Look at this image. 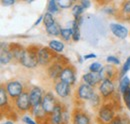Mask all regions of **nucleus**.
I'll use <instances>...</instances> for the list:
<instances>
[{"label": "nucleus", "mask_w": 130, "mask_h": 124, "mask_svg": "<svg viewBox=\"0 0 130 124\" xmlns=\"http://www.w3.org/2000/svg\"><path fill=\"white\" fill-rule=\"evenodd\" d=\"M41 46L36 45V44H31L28 47L25 48V51L19 60V63L24 66L25 68L32 69L39 65L38 61V52L40 50Z\"/></svg>", "instance_id": "nucleus-1"}, {"label": "nucleus", "mask_w": 130, "mask_h": 124, "mask_svg": "<svg viewBox=\"0 0 130 124\" xmlns=\"http://www.w3.org/2000/svg\"><path fill=\"white\" fill-rule=\"evenodd\" d=\"M69 122V113L67 107L63 103H57L53 113L46 118L44 124H68Z\"/></svg>", "instance_id": "nucleus-2"}, {"label": "nucleus", "mask_w": 130, "mask_h": 124, "mask_svg": "<svg viewBox=\"0 0 130 124\" xmlns=\"http://www.w3.org/2000/svg\"><path fill=\"white\" fill-rule=\"evenodd\" d=\"M13 107L19 113H26L31 111L32 104L29 97V90H25L15 100H13Z\"/></svg>", "instance_id": "nucleus-3"}, {"label": "nucleus", "mask_w": 130, "mask_h": 124, "mask_svg": "<svg viewBox=\"0 0 130 124\" xmlns=\"http://www.w3.org/2000/svg\"><path fill=\"white\" fill-rule=\"evenodd\" d=\"M58 56V53L54 52L53 50H51L48 46H41L39 52H38V61L39 65L41 66H47L48 67L50 64H52L53 62L56 60Z\"/></svg>", "instance_id": "nucleus-4"}, {"label": "nucleus", "mask_w": 130, "mask_h": 124, "mask_svg": "<svg viewBox=\"0 0 130 124\" xmlns=\"http://www.w3.org/2000/svg\"><path fill=\"white\" fill-rule=\"evenodd\" d=\"M98 90H99L100 96L102 97L103 101L110 100L114 96V94L117 92L114 81L113 80H109V79L103 80L100 83V85L98 86Z\"/></svg>", "instance_id": "nucleus-5"}, {"label": "nucleus", "mask_w": 130, "mask_h": 124, "mask_svg": "<svg viewBox=\"0 0 130 124\" xmlns=\"http://www.w3.org/2000/svg\"><path fill=\"white\" fill-rule=\"evenodd\" d=\"M72 124H91V116L89 113L79 106L74 107L71 112Z\"/></svg>", "instance_id": "nucleus-6"}, {"label": "nucleus", "mask_w": 130, "mask_h": 124, "mask_svg": "<svg viewBox=\"0 0 130 124\" xmlns=\"http://www.w3.org/2000/svg\"><path fill=\"white\" fill-rule=\"evenodd\" d=\"M5 88H6V91L9 95V98L12 101L15 100L18 96H20L26 90L24 85L18 80H10V81L6 82L5 83Z\"/></svg>", "instance_id": "nucleus-7"}, {"label": "nucleus", "mask_w": 130, "mask_h": 124, "mask_svg": "<svg viewBox=\"0 0 130 124\" xmlns=\"http://www.w3.org/2000/svg\"><path fill=\"white\" fill-rule=\"evenodd\" d=\"M95 93L94 91V88L85 84V83H80L79 86L77 87L76 89V92H75V99L78 100V101H89L91 99V97L93 96V94Z\"/></svg>", "instance_id": "nucleus-8"}, {"label": "nucleus", "mask_w": 130, "mask_h": 124, "mask_svg": "<svg viewBox=\"0 0 130 124\" xmlns=\"http://www.w3.org/2000/svg\"><path fill=\"white\" fill-rule=\"evenodd\" d=\"M58 103V100L55 98V96L53 95L52 92H45L44 93V96H43V99H42V102H41V106L44 110V112L47 114V115H51L54 111V109L56 107Z\"/></svg>", "instance_id": "nucleus-9"}, {"label": "nucleus", "mask_w": 130, "mask_h": 124, "mask_svg": "<svg viewBox=\"0 0 130 124\" xmlns=\"http://www.w3.org/2000/svg\"><path fill=\"white\" fill-rule=\"evenodd\" d=\"M59 80L65 82L69 85H73L76 82V69L74 67V65L69 64L67 66H65L62 70V73L59 77Z\"/></svg>", "instance_id": "nucleus-10"}, {"label": "nucleus", "mask_w": 130, "mask_h": 124, "mask_svg": "<svg viewBox=\"0 0 130 124\" xmlns=\"http://www.w3.org/2000/svg\"><path fill=\"white\" fill-rule=\"evenodd\" d=\"M119 72H120V70H118L114 65L107 64V65L103 66V68L101 69V71L99 73L102 77V80L109 79V80L115 81L116 79L119 80Z\"/></svg>", "instance_id": "nucleus-11"}, {"label": "nucleus", "mask_w": 130, "mask_h": 124, "mask_svg": "<svg viewBox=\"0 0 130 124\" xmlns=\"http://www.w3.org/2000/svg\"><path fill=\"white\" fill-rule=\"evenodd\" d=\"M82 81L83 83L95 88L100 85V83L103 81L100 73H94V72H87L82 75Z\"/></svg>", "instance_id": "nucleus-12"}, {"label": "nucleus", "mask_w": 130, "mask_h": 124, "mask_svg": "<svg viewBox=\"0 0 130 124\" xmlns=\"http://www.w3.org/2000/svg\"><path fill=\"white\" fill-rule=\"evenodd\" d=\"M43 96H44V93H43L42 89L39 86H32L30 88V90H29V97H30V101H31L32 107L41 105Z\"/></svg>", "instance_id": "nucleus-13"}, {"label": "nucleus", "mask_w": 130, "mask_h": 124, "mask_svg": "<svg viewBox=\"0 0 130 124\" xmlns=\"http://www.w3.org/2000/svg\"><path fill=\"white\" fill-rule=\"evenodd\" d=\"M54 91L60 98H67L71 94V85L58 80L54 84Z\"/></svg>", "instance_id": "nucleus-14"}, {"label": "nucleus", "mask_w": 130, "mask_h": 124, "mask_svg": "<svg viewBox=\"0 0 130 124\" xmlns=\"http://www.w3.org/2000/svg\"><path fill=\"white\" fill-rule=\"evenodd\" d=\"M63 66L57 61H54L52 64H50L48 67H47V75L49 76L50 79H52L53 81H58L59 77L62 73V70H63Z\"/></svg>", "instance_id": "nucleus-15"}, {"label": "nucleus", "mask_w": 130, "mask_h": 124, "mask_svg": "<svg viewBox=\"0 0 130 124\" xmlns=\"http://www.w3.org/2000/svg\"><path fill=\"white\" fill-rule=\"evenodd\" d=\"M109 28L114 36L119 39H125L128 36L127 27H125L124 25H122L120 23H110Z\"/></svg>", "instance_id": "nucleus-16"}, {"label": "nucleus", "mask_w": 130, "mask_h": 124, "mask_svg": "<svg viewBox=\"0 0 130 124\" xmlns=\"http://www.w3.org/2000/svg\"><path fill=\"white\" fill-rule=\"evenodd\" d=\"M116 17L121 21H130V0L123 1L121 3Z\"/></svg>", "instance_id": "nucleus-17"}, {"label": "nucleus", "mask_w": 130, "mask_h": 124, "mask_svg": "<svg viewBox=\"0 0 130 124\" xmlns=\"http://www.w3.org/2000/svg\"><path fill=\"white\" fill-rule=\"evenodd\" d=\"M9 43L1 42V48H0V62L2 65H6L13 60V56L8 48Z\"/></svg>", "instance_id": "nucleus-18"}, {"label": "nucleus", "mask_w": 130, "mask_h": 124, "mask_svg": "<svg viewBox=\"0 0 130 124\" xmlns=\"http://www.w3.org/2000/svg\"><path fill=\"white\" fill-rule=\"evenodd\" d=\"M8 48H9V51L11 52V54L13 56V59L19 62L24 51H25V48L23 47V45H21L17 42H11V43H9Z\"/></svg>", "instance_id": "nucleus-19"}, {"label": "nucleus", "mask_w": 130, "mask_h": 124, "mask_svg": "<svg viewBox=\"0 0 130 124\" xmlns=\"http://www.w3.org/2000/svg\"><path fill=\"white\" fill-rule=\"evenodd\" d=\"M0 107L1 110H4V108L9 107V95L6 91L5 85L1 84L0 86Z\"/></svg>", "instance_id": "nucleus-20"}, {"label": "nucleus", "mask_w": 130, "mask_h": 124, "mask_svg": "<svg viewBox=\"0 0 130 124\" xmlns=\"http://www.w3.org/2000/svg\"><path fill=\"white\" fill-rule=\"evenodd\" d=\"M71 29H72V32H73V35H72V41L74 42H77L80 40V26L79 24L77 23V21L74 19L71 23Z\"/></svg>", "instance_id": "nucleus-21"}, {"label": "nucleus", "mask_w": 130, "mask_h": 124, "mask_svg": "<svg viewBox=\"0 0 130 124\" xmlns=\"http://www.w3.org/2000/svg\"><path fill=\"white\" fill-rule=\"evenodd\" d=\"M48 47L56 53H62L64 50V43L58 40H51L48 43Z\"/></svg>", "instance_id": "nucleus-22"}, {"label": "nucleus", "mask_w": 130, "mask_h": 124, "mask_svg": "<svg viewBox=\"0 0 130 124\" xmlns=\"http://www.w3.org/2000/svg\"><path fill=\"white\" fill-rule=\"evenodd\" d=\"M128 88H130V78L128 76H124L121 79H119V84H118V91L120 94L124 93Z\"/></svg>", "instance_id": "nucleus-23"}, {"label": "nucleus", "mask_w": 130, "mask_h": 124, "mask_svg": "<svg viewBox=\"0 0 130 124\" xmlns=\"http://www.w3.org/2000/svg\"><path fill=\"white\" fill-rule=\"evenodd\" d=\"M61 29H62V27L60 26V24L58 22H55L52 26H50L49 28H46V32H47V34L50 35V36L57 37V36H60Z\"/></svg>", "instance_id": "nucleus-24"}, {"label": "nucleus", "mask_w": 130, "mask_h": 124, "mask_svg": "<svg viewBox=\"0 0 130 124\" xmlns=\"http://www.w3.org/2000/svg\"><path fill=\"white\" fill-rule=\"evenodd\" d=\"M89 102H90V105H91V107H93L94 109H99V107L102 105V103H103V99H102V97L98 94V93H94L93 94V96L91 97V99L89 100Z\"/></svg>", "instance_id": "nucleus-25"}, {"label": "nucleus", "mask_w": 130, "mask_h": 124, "mask_svg": "<svg viewBox=\"0 0 130 124\" xmlns=\"http://www.w3.org/2000/svg\"><path fill=\"white\" fill-rule=\"evenodd\" d=\"M84 11H85V9L79 4V2H76V3L74 4V6L72 7V10H71L72 15H73V17H74V19H77V18L81 17Z\"/></svg>", "instance_id": "nucleus-26"}, {"label": "nucleus", "mask_w": 130, "mask_h": 124, "mask_svg": "<svg viewBox=\"0 0 130 124\" xmlns=\"http://www.w3.org/2000/svg\"><path fill=\"white\" fill-rule=\"evenodd\" d=\"M59 10H60V7L58 6L56 0H49L47 2V12L48 13H51L53 15V14L57 13Z\"/></svg>", "instance_id": "nucleus-27"}, {"label": "nucleus", "mask_w": 130, "mask_h": 124, "mask_svg": "<svg viewBox=\"0 0 130 124\" xmlns=\"http://www.w3.org/2000/svg\"><path fill=\"white\" fill-rule=\"evenodd\" d=\"M55 19H54V16L52 15L51 13L46 12L44 15H43V25L45 28H49L50 26H52L54 23H55Z\"/></svg>", "instance_id": "nucleus-28"}, {"label": "nucleus", "mask_w": 130, "mask_h": 124, "mask_svg": "<svg viewBox=\"0 0 130 124\" xmlns=\"http://www.w3.org/2000/svg\"><path fill=\"white\" fill-rule=\"evenodd\" d=\"M72 35H73V32L71 27L70 28H62L61 29V33H60V37L64 40V41H70L72 40Z\"/></svg>", "instance_id": "nucleus-29"}, {"label": "nucleus", "mask_w": 130, "mask_h": 124, "mask_svg": "<svg viewBox=\"0 0 130 124\" xmlns=\"http://www.w3.org/2000/svg\"><path fill=\"white\" fill-rule=\"evenodd\" d=\"M76 2L72 0H57V4L60 7V9H67V8H72Z\"/></svg>", "instance_id": "nucleus-30"}, {"label": "nucleus", "mask_w": 130, "mask_h": 124, "mask_svg": "<svg viewBox=\"0 0 130 124\" xmlns=\"http://www.w3.org/2000/svg\"><path fill=\"white\" fill-rule=\"evenodd\" d=\"M130 70V56L127 57V59L125 60V63L123 64L120 72H119V79H121L122 77L126 76V73Z\"/></svg>", "instance_id": "nucleus-31"}, {"label": "nucleus", "mask_w": 130, "mask_h": 124, "mask_svg": "<svg viewBox=\"0 0 130 124\" xmlns=\"http://www.w3.org/2000/svg\"><path fill=\"white\" fill-rule=\"evenodd\" d=\"M121 96H122V99H123L125 107L130 111V88H128L124 93H122Z\"/></svg>", "instance_id": "nucleus-32"}, {"label": "nucleus", "mask_w": 130, "mask_h": 124, "mask_svg": "<svg viewBox=\"0 0 130 124\" xmlns=\"http://www.w3.org/2000/svg\"><path fill=\"white\" fill-rule=\"evenodd\" d=\"M102 68H103V66L100 62H93L89 65V71L94 72V73H99Z\"/></svg>", "instance_id": "nucleus-33"}, {"label": "nucleus", "mask_w": 130, "mask_h": 124, "mask_svg": "<svg viewBox=\"0 0 130 124\" xmlns=\"http://www.w3.org/2000/svg\"><path fill=\"white\" fill-rule=\"evenodd\" d=\"M55 61L59 62L63 67L69 65V64H71V63H70V60H69L65 55H61V54H58V56H57V58H56Z\"/></svg>", "instance_id": "nucleus-34"}, {"label": "nucleus", "mask_w": 130, "mask_h": 124, "mask_svg": "<svg viewBox=\"0 0 130 124\" xmlns=\"http://www.w3.org/2000/svg\"><path fill=\"white\" fill-rule=\"evenodd\" d=\"M106 62H107L108 64H111V65H119V64L121 63L120 59L117 58V57L114 56V55H109V56H107V57H106Z\"/></svg>", "instance_id": "nucleus-35"}, {"label": "nucleus", "mask_w": 130, "mask_h": 124, "mask_svg": "<svg viewBox=\"0 0 130 124\" xmlns=\"http://www.w3.org/2000/svg\"><path fill=\"white\" fill-rule=\"evenodd\" d=\"M21 120L25 124H38L35 121V119H32V118H31L30 116H28V115L22 116V117H21Z\"/></svg>", "instance_id": "nucleus-36"}, {"label": "nucleus", "mask_w": 130, "mask_h": 124, "mask_svg": "<svg viewBox=\"0 0 130 124\" xmlns=\"http://www.w3.org/2000/svg\"><path fill=\"white\" fill-rule=\"evenodd\" d=\"M79 4L84 9H87V8H89L91 6V1H89V0H81V1H79Z\"/></svg>", "instance_id": "nucleus-37"}, {"label": "nucleus", "mask_w": 130, "mask_h": 124, "mask_svg": "<svg viewBox=\"0 0 130 124\" xmlns=\"http://www.w3.org/2000/svg\"><path fill=\"white\" fill-rule=\"evenodd\" d=\"M120 116H121V121H122V124H130V118L128 115H126V114H124V113H122V114H120Z\"/></svg>", "instance_id": "nucleus-38"}, {"label": "nucleus", "mask_w": 130, "mask_h": 124, "mask_svg": "<svg viewBox=\"0 0 130 124\" xmlns=\"http://www.w3.org/2000/svg\"><path fill=\"white\" fill-rule=\"evenodd\" d=\"M110 124H122V121H121V116H120V114H118L117 113V115L114 117V119L111 121V123Z\"/></svg>", "instance_id": "nucleus-39"}, {"label": "nucleus", "mask_w": 130, "mask_h": 124, "mask_svg": "<svg viewBox=\"0 0 130 124\" xmlns=\"http://www.w3.org/2000/svg\"><path fill=\"white\" fill-rule=\"evenodd\" d=\"M1 4L4 5V6H12V5L15 4V1L14 0H2Z\"/></svg>", "instance_id": "nucleus-40"}, {"label": "nucleus", "mask_w": 130, "mask_h": 124, "mask_svg": "<svg viewBox=\"0 0 130 124\" xmlns=\"http://www.w3.org/2000/svg\"><path fill=\"white\" fill-rule=\"evenodd\" d=\"M97 56H96V54H94V53H89V54H87V55H84L83 56V59L84 60H88V59H93V58H96Z\"/></svg>", "instance_id": "nucleus-41"}, {"label": "nucleus", "mask_w": 130, "mask_h": 124, "mask_svg": "<svg viewBox=\"0 0 130 124\" xmlns=\"http://www.w3.org/2000/svg\"><path fill=\"white\" fill-rule=\"evenodd\" d=\"M40 22H43V15L39 16V18L35 21V23L33 24V26H37V25H39V24H40Z\"/></svg>", "instance_id": "nucleus-42"}, {"label": "nucleus", "mask_w": 130, "mask_h": 124, "mask_svg": "<svg viewBox=\"0 0 130 124\" xmlns=\"http://www.w3.org/2000/svg\"><path fill=\"white\" fill-rule=\"evenodd\" d=\"M1 124H14L13 120H6L5 122H2Z\"/></svg>", "instance_id": "nucleus-43"}, {"label": "nucleus", "mask_w": 130, "mask_h": 124, "mask_svg": "<svg viewBox=\"0 0 130 124\" xmlns=\"http://www.w3.org/2000/svg\"><path fill=\"white\" fill-rule=\"evenodd\" d=\"M99 124H103V123H99Z\"/></svg>", "instance_id": "nucleus-44"}]
</instances>
